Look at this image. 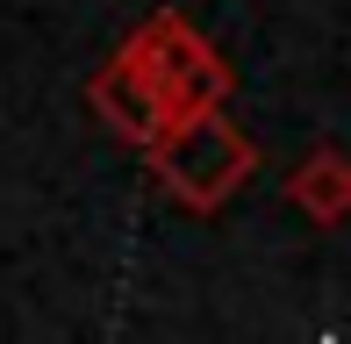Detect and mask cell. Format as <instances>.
Wrapping results in <instances>:
<instances>
[{
	"mask_svg": "<svg viewBox=\"0 0 351 344\" xmlns=\"http://www.w3.org/2000/svg\"><path fill=\"white\" fill-rule=\"evenodd\" d=\"M287 208H301L315 230H344L351 223V158L337 144H315L308 158L287 172Z\"/></svg>",
	"mask_w": 351,
	"mask_h": 344,
	"instance_id": "4",
	"label": "cell"
},
{
	"mask_svg": "<svg viewBox=\"0 0 351 344\" xmlns=\"http://www.w3.org/2000/svg\"><path fill=\"white\" fill-rule=\"evenodd\" d=\"M130 43H136L143 65H151V79H158V93H165L172 115L208 108V101H230V93H237V65H222V51L186 22L180 8L143 14V22L130 29Z\"/></svg>",
	"mask_w": 351,
	"mask_h": 344,
	"instance_id": "2",
	"label": "cell"
},
{
	"mask_svg": "<svg viewBox=\"0 0 351 344\" xmlns=\"http://www.w3.org/2000/svg\"><path fill=\"white\" fill-rule=\"evenodd\" d=\"M143 165H151V180H158L165 201H180L186 215H215V208H230L251 186L258 144H251V130L230 115V101H208V108L172 115L165 130L143 144Z\"/></svg>",
	"mask_w": 351,
	"mask_h": 344,
	"instance_id": "1",
	"label": "cell"
},
{
	"mask_svg": "<svg viewBox=\"0 0 351 344\" xmlns=\"http://www.w3.org/2000/svg\"><path fill=\"white\" fill-rule=\"evenodd\" d=\"M86 108L101 115V130H108V136H122V144H136V151L172 122L165 93H158L151 65L136 58V43H130V36H122L115 51H108V65L86 79Z\"/></svg>",
	"mask_w": 351,
	"mask_h": 344,
	"instance_id": "3",
	"label": "cell"
}]
</instances>
